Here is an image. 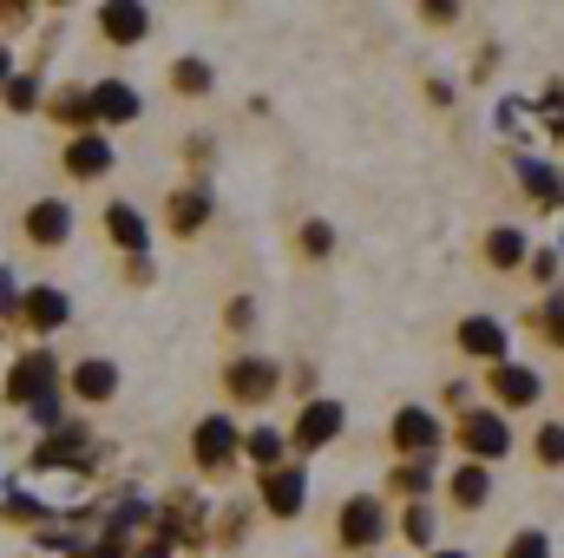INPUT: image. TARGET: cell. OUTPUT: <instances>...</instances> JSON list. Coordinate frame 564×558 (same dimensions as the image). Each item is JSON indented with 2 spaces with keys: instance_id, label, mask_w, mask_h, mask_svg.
<instances>
[{
  "instance_id": "23",
  "label": "cell",
  "mask_w": 564,
  "mask_h": 558,
  "mask_svg": "<svg viewBox=\"0 0 564 558\" xmlns=\"http://www.w3.org/2000/svg\"><path fill=\"white\" fill-rule=\"evenodd\" d=\"M446 500H453L459 513H486V506H492V466L459 460V466L446 473Z\"/></svg>"
},
{
  "instance_id": "1",
  "label": "cell",
  "mask_w": 564,
  "mask_h": 558,
  "mask_svg": "<svg viewBox=\"0 0 564 558\" xmlns=\"http://www.w3.org/2000/svg\"><path fill=\"white\" fill-rule=\"evenodd\" d=\"M388 533H394V513H388L381 493H348V500H341V513H335V546L348 558H375L388 546Z\"/></svg>"
},
{
  "instance_id": "18",
  "label": "cell",
  "mask_w": 564,
  "mask_h": 558,
  "mask_svg": "<svg viewBox=\"0 0 564 558\" xmlns=\"http://www.w3.org/2000/svg\"><path fill=\"white\" fill-rule=\"evenodd\" d=\"M20 230H26L33 250H59V244H73V204L66 197H40V204H26Z\"/></svg>"
},
{
  "instance_id": "26",
  "label": "cell",
  "mask_w": 564,
  "mask_h": 558,
  "mask_svg": "<svg viewBox=\"0 0 564 558\" xmlns=\"http://www.w3.org/2000/svg\"><path fill=\"white\" fill-rule=\"evenodd\" d=\"M46 112H53V126H66L73 139H79V132H99V126H93V86H53V93H46Z\"/></svg>"
},
{
  "instance_id": "31",
  "label": "cell",
  "mask_w": 564,
  "mask_h": 558,
  "mask_svg": "<svg viewBox=\"0 0 564 558\" xmlns=\"http://www.w3.org/2000/svg\"><path fill=\"white\" fill-rule=\"evenodd\" d=\"M532 126L552 144H564V79H545V93L532 99Z\"/></svg>"
},
{
  "instance_id": "21",
  "label": "cell",
  "mask_w": 564,
  "mask_h": 558,
  "mask_svg": "<svg viewBox=\"0 0 564 558\" xmlns=\"http://www.w3.org/2000/svg\"><path fill=\"white\" fill-rule=\"evenodd\" d=\"M433 486H440V460H394L388 480H381V500L421 506V500H433Z\"/></svg>"
},
{
  "instance_id": "29",
  "label": "cell",
  "mask_w": 564,
  "mask_h": 558,
  "mask_svg": "<svg viewBox=\"0 0 564 558\" xmlns=\"http://www.w3.org/2000/svg\"><path fill=\"white\" fill-rule=\"evenodd\" d=\"M401 539L414 546V552H440V513H433V500H421V506H401Z\"/></svg>"
},
{
  "instance_id": "37",
  "label": "cell",
  "mask_w": 564,
  "mask_h": 558,
  "mask_svg": "<svg viewBox=\"0 0 564 558\" xmlns=\"http://www.w3.org/2000/svg\"><path fill=\"white\" fill-rule=\"evenodd\" d=\"M499 558H552V533H545V526H519Z\"/></svg>"
},
{
  "instance_id": "19",
  "label": "cell",
  "mask_w": 564,
  "mask_h": 558,
  "mask_svg": "<svg viewBox=\"0 0 564 558\" xmlns=\"http://www.w3.org/2000/svg\"><path fill=\"white\" fill-rule=\"evenodd\" d=\"M144 112V99L132 93V79H93V126L112 132V126H132Z\"/></svg>"
},
{
  "instance_id": "12",
  "label": "cell",
  "mask_w": 564,
  "mask_h": 558,
  "mask_svg": "<svg viewBox=\"0 0 564 558\" xmlns=\"http://www.w3.org/2000/svg\"><path fill=\"white\" fill-rule=\"evenodd\" d=\"M453 348H459L466 362H486V368H499V362H512V329H506L499 315H459V329H453Z\"/></svg>"
},
{
  "instance_id": "6",
  "label": "cell",
  "mask_w": 564,
  "mask_h": 558,
  "mask_svg": "<svg viewBox=\"0 0 564 558\" xmlns=\"http://www.w3.org/2000/svg\"><path fill=\"white\" fill-rule=\"evenodd\" d=\"M224 395H230V401H243V408H270V401L282 395L276 355H257V348L230 355V362H224Z\"/></svg>"
},
{
  "instance_id": "49",
  "label": "cell",
  "mask_w": 564,
  "mask_h": 558,
  "mask_svg": "<svg viewBox=\"0 0 564 558\" xmlns=\"http://www.w3.org/2000/svg\"><path fill=\"white\" fill-rule=\"evenodd\" d=\"M440 401H446V408H459V415H466V408H473V388H466V382H446V395H440Z\"/></svg>"
},
{
  "instance_id": "4",
  "label": "cell",
  "mask_w": 564,
  "mask_h": 558,
  "mask_svg": "<svg viewBox=\"0 0 564 558\" xmlns=\"http://www.w3.org/2000/svg\"><path fill=\"white\" fill-rule=\"evenodd\" d=\"M151 533H164L171 546L210 552V506H204V493H191V486H171V493L158 500V519H151Z\"/></svg>"
},
{
  "instance_id": "3",
  "label": "cell",
  "mask_w": 564,
  "mask_h": 558,
  "mask_svg": "<svg viewBox=\"0 0 564 558\" xmlns=\"http://www.w3.org/2000/svg\"><path fill=\"white\" fill-rule=\"evenodd\" d=\"M453 447H459L466 460H479V466H499V460L512 453V420L499 415L492 401H473L466 415L453 420Z\"/></svg>"
},
{
  "instance_id": "42",
  "label": "cell",
  "mask_w": 564,
  "mask_h": 558,
  "mask_svg": "<svg viewBox=\"0 0 564 558\" xmlns=\"http://www.w3.org/2000/svg\"><path fill=\"white\" fill-rule=\"evenodd\" d=\"M79 558H132V539H119V533H99V539H86V552Z\"/></svg>"
},
{
  "instance_id": "16",
  "label": "cell",
  "mask_w": 564,
  "mask_h": 558,
  "mask_svg": "<svg viewBox=\"0 0 564 558\" xmlns=\"http://www.w3.org/2000/svg\"><path fill=\"white\" fill-rule=\"evenodd\" d=\"M112 164H119V151H112L106 132H79V139H66V151H59V171L73 184H99V178H112Z\"/></svg>"
},
{
  "instance_id": "13",
  "label": "cell",
  "mask_w": 564,
  "mask_h": 558,
  "mask_svg": "<svg viewBox=\"0 0 564 558\" xmlns=\"http://www.w3.org/2000/svg\"><path fill=\"white\" fill-rule=\"evenodd\" d=\"M210 217H217V191H210L204 178H191V184H177V191L164 197V230H171V237H197Z\"/></svg>"
},
{
  "instance_id": "39",
  "label": "cell",
  "mask_w": 564,
  "mask_h": 558,
  "mask_svg": "<svg viewBox=\"0 0 564 558\" xmlns=\"http://www.w3.org/2000/svg\"><path fill=\"white\" fill-rule=\"evenodd\" d=\"M525 270H532V282H545V289H558V270H564V257H558V250H545V244H532V264H525Z\"/></svg>"
},
{
  "instance_id": "14",
  "label": "cell",
  "mask_w": 564,
  "mask_h": 558,
  "mask_svg": "<svg viewBox=\"0 0 564 558\" xmlns=\"http://www.w3.org/2000/svg\"><path fill=\"white\" fill-rule=\"evenodd\" d=\"M119 388H126V375H119V362H106V355H86V362L66 368V395H73L79 408H106Z\"/></svg>"
},
{
  "instance_id": "51",
  "label": "cell",
  "mask_w": 564,
  "mask_h": 558,
  "mask_svg": "<svg viewBox=\"0 0 564 558\" xmlns=\"http://www.w3.org/2000/svg\"><path fill=\"white\" fill-rule=\"evenodd\" d=\"M426 558H473L466 546H440V552H426Z\"/></svg>"
},
{
  "instance_id": "10",
  "label": "cell",
  "mask_w": 564,
  "mask_h": 558,
  "mask_svg": "<svg viewBox=\"0 0 564 558\" xmlns=\"http://www.w3.org/2000/svg\"><path fill=\"white\" fill-rule=\"evenodd\" d=\"M302 506H308V460H289L276 473H257V513H270V519H302Z\"/></svg>"
},
{
  "instance_id": "22",
  "label": "cell",
  "mask_w": 564,
  "mask_h": 558,
  "mask_svg": "<svg viewBox=\"0 0 564 558\" xmlns=\"http://www.w3.org/2000/svg\"><path fill=\"white\" fill-rule=\"evenodd\" d=\"M144 33H151V7H139V0H106L99 7V40L106 46H139Z\"/></svg>"
},
{
  "instance_id": "48",
  "label": "cell",
  "mask_w": 564,
  "mask_h": 558,
  "mask_svg": "<svg viewBox=\"0 0 564 558\" xmlns=\"http://www.w3.org/2000/svg\"><path fill=\"white\" fill-rule=\"evenodd\" d=\"M426 99H433V106H440V112H446V106H453V99H459V93H453V79H426Z\"/></svg>"
},
{
  "instance_id": "41",
  "label": "cell",
  "mask_w": 564,
  "mask_h": 558,
  "mask_svg": "<svg viewBox=\"0 0 564 558\" xmlns=\"http://www.w3.org/2000/svg\"><path fill=\"white\" fill-rule=\"evenodd\" d=\"M224 329H230V335H250V329H257V302H250V296H230Z\"/></svg>"
},
{
  "instance_id": "46",
  "label": "cell",
  "mask_w": 564,
  "mask_h": 558,
  "mask_svg": "<svg viewBox=\"0 0 564 558\" xmlns=\"http://www.w3.org/2000/svg\"><path fill=\"white\" fill-rule=\"evenodd\" d=\"M132 558H177V546H171L164 533H151V539H139V546H132Z\"/></svg>"
},
{
  "instance_id": "30",
  "label": "cell",
  "mask_w": 564,
  "mask_h": 558,
  "mask_svg": "<svg viewBox=\"0 0 564 558\" xmlns=\"http://www.w3.org/2000/svg\"><path fill=\"white\" fill-rule=\"evenodd\" d=\"M151 519H158V500H144V493H126V500L106 513V526H99V533H119V539H132L139 526H151Z\"/></svg>"
},
{
  "instance_id": "38",
  "label": "cell",
  "mask_w": 564,
  "mask_h": 558,
  "mask_svg": "<svg viewBox=\"0 0 564 558\" xmlns=\"http://www.w3.org/2000/svg\"><path fill=\"white\" fill-rule=\"evenodd\" d=\"M66 401H73V395L59 388V395H46V401H40V408H26V415H33L40 433H59V427H73V420H66Z\"/></svg>"
},
{
  "instance_id": "32",
  "label": "cell",
  "mask_w": 564,
  "mask_h": 558,
  "mask_svg": "<svg viewBox=\"0 0 564 558\" xmlns=\"http://www.w3.org/2000/svg\"><path fill=\"white\" fill-rule=\"evenodd\" d=\"M295 257H302V264H322V257H335V224H328V217H308V224L295 230Z\"/></svg>"
},
{
  "instance_id": "47",
  "label": "cell",
  "mask_w": 564,
  "mask_h": 558,
  "mask_svg": "<svg viewBox=\"0 0 564 558\" xmlns=\"http://www.w3.org/2000/svg\"><path fill=\"white\" fill-rule=\"evenodd\" d=\"M210 151H217V144H210V132H191V144H184V158H191V164H197V171H204V164H210Z\"/></svg>"
},
{
  "instance_id": "24",
  "label": "cell",
  "mask_w": 564,
  "mask_h": 558,
  "mask_svg": "<svg viewBox=\"0 0 564 558\" xmlns=\"http://www.w3.org/2000/svg\"><path fill=\"white\" fill-rule=\"evenodd\" d=\"M243 460H250L257 473H276V466H289V460H295V453H289V427H276V420L243 427Z\"/></svg>"
},
{
  "instance_id": "5",
  "label": "cell",
  "mask_w": 564,
  "mask_h": 558,
  "mask_svg": "<svg viewBox=\"0 0 564 558\" xmlns=\"http://www.w3.org/2000/svg\"><path fill=\"white\" fill-rule=\"evenodd\" d=\"M388 447H394V460H440L446 420L433 415L426 401H408V408H394V420H388Z\"/></svg>"
},
{
  "instance_id": "9",
  "label": "cell",
  "mask_w": 564,
  "mask_h": 558,
  "mask_svg": "<svg viewBox=\"0 0 564 558\" xmlns=\"http://www.w3.org/2000/svg\"><path fill=\"white\" fill-rule=\"evenodd\" d=\"M341 427H348V408H341V401H328V395H315V401H302V415H295V427H289V453H295V460H308V453L335 447V440H341Z\"/></svg>"
},
{
  "instance_id": "43",
  "label": "cell",
  "mask_w": 564,
  "mask_h": 558,
  "mask_svg": "<svg viewBox=\"0 0 564 558\" xmlns=\"http://www.w3.org/2000/svg\"><path fill=\"white\" fill-rule=\"evenodd\" d=\"M26 20H33V0H0V33H7V40H13Z\"/></svg>"
},
{
  "instance_id": "25",
  "label": "cell",
  "mask_w": 564,
  "mask_h": 558,
  "mask_svg": "<svg viewBox=\"0 0 564 558\" xmlns=\"http://www.w3.org/2000/svg\"><path fill=\"white\" fill-rule=\"evenodd\" d=\"M106 237L119 257H151V224L139 204H106Z\"/></svg>"
},
{
  "instance_id": "27",
  "label": "cell",
  "mask_w": 564,
  "mask_h": 558,
  "mask_svg": "<svg viewBox=\"0 0 564 558\" xmlns=\"http://www.w3.org/2000/svg\"><path fill=\"white\" fill-rule=\"evenodd\" d=\"M525 329H532L552 355H564V282H558V289H545V296L525 309Z\"/></svg>"
},
{
  "instance_id": "45",
  "label": "cell",
  "mask_w": 564,
  "mask_h": 558,
  "mask_svg": "<svg viewBox=\"0 0 564 558\" xmlns=\"http://www.w3.org/2000/svg\"><path fill=\"white\" fill-rule=\"evenodd\" d=\"M492 73H499V46H479V53H473V86H486Z\"/></svg>"
},
{
  "instance_id": "2",
  "label": "cell",
  "mask_w": 564,
  "mask_h": 558,
  "mask_svg": "<svg viewBox=\"0 0 564 558\" xmlns=\"http://www.w3.org/2000/svg\"><path fill=\"white\" fill-rule=\"evenodd\" d=\"M46 395H59V355L53 348H20L0 375V401L7 408H40Z\"/></svg>"
},
{
  "instance_id": "28",
  "label": "cell",
  "mask_w": 564,
  "mask_h": 558,
  "mask_svg": "<svg viewBox=\"0 0 564 558\" xmlns=\"http://www.w3.org/2000/svg\"><path fill=\"white\" fill-rule=\"evenodd\" d=\"M164 79H171V93H177V99H210V93H217V66H210V60H197V53L171 60V73H164Z\"/></svg>"
},
{
  "instance_id": "7",
  "label": "cell",
  "mask_w": 564,
  "mask_h": 558,
  "mask_svg": "<svg viewBox=\"0 0 564 558\" xmlns=\"http://www.w3.org/2000/svg\"><path fill=\"white\" fill-rule=\"evenodd\" d=\"M99 453H106V440H93L86 427H59V433H40V447L26 453V466L33 473H93L99 466Z\"/></svg>"
},
{
  "instance_id": "34",
  "label": "cell",
  "mask_w": 564,
  "mask_h": 558,
  "mask_svg": "<svg viewBox=\"0 0 564 558\" xmlns=\"http://www.w3.org/2000/svg\"><path fill=\"white\" fill-rule=\"evenodd\" d=\"M46 519H53V513H46L33 493H0V526H33V533H40Z\"/></svg>"
},
{
  "instance_id": "35",
  "label": "cell",
  "mask_w": 564,
  "mask_h": 558,
  "mask_svg": "<svg viewBox=\"0 0 564 558\" xmlns=\"http://www.w3.org/2000/svg\"><path fill=\"white\" fill-rule=\"evenodd\" d=\"M0 106H7V112H40V106H46L40 73H13V79H7V93H0Z\"/></svg>"
},
{
  "instance_id": "44",
  "label": "cell",
  "mask_w": 564,
  "mask_h": 558,
  "mask_svg": "<svg viewBox=\"0 0 564 558\" xmlns=\"http://www.w3.org/2000/svg\"><path fill=\"white\" fill-rule=\"evenodd\" d=\"M126 282H132V289H151V282H158V264H151V257H126Z\"/></svg>"
},
{
  "instance_id": "11",
  "label": "cell",
  "mask_w": 564,
  "mask_h": 558,
  "mask_svg": "<svg viewBox=\"0 0 564 558\" xmlns=\"http://www.w3.org/2000/svg\"><path fill=\"white\" fill-rule=\"evenodd\" d=\"M486 401H492L499 415L539 408V401H545V375H539L532 362H499V368H486Z\"/></svg>"
},
{
  "instance_id": "15",
  "label": "cell",
  "mask_w": 564,
  "mask_h": 558,
  "mask_svg": "<svg viewBox=\"0 0 564 558\" xmlns=\"http://www.w3.org/2000/svg\"><path fill=\"white\" fill-rule=\"evenodd\" d=\"M512 178H519V197H525L532 211H564V171L552 158L519 151V158H512Z\"/></svg>"
},
{
  "instance_id": "36",
  "label": "cell",
  "mask_w": 564,
  "mask_h": 558,
  "mask_svg": "<svg viewBox=\"0 0 564 558\" xmlns=\"http://www.w3.org/2000/svg\"><path fill=\"white\" fill-rule=\"evenodd\" d=\"M250 513H257V506H224V513L210 519V546H243V533H250Z\"/></svg>"
},
{
  "instance_id": "17",
  "label": "cell",
  "mask_w": 564,
  "mask_h": 558,
  "mask_svg": "<svg viewBox=\"0 0 564 558\" xmlns=\"http://www.w3.org/2000/svg\"><path fill=\"white\" fill-rule=\"evenodd\" d=\"M73 322V296L59 289V282H33L26 296H20V329H33V335H59Z\"/></svg>"
},
{
  "instance_id": "20",
  "label": "cell",
  "mask_w": 564,
  "mask_h": 558,
  "mask_svg": "<svg viewBox=\"0 0 564 558\" xmlns=\"http://www.w3.org/2000/svg\"><path fill=\"white\" fill-rule=\"evenodd\" d=\"M479 257H486V270L512 277V270H525V264H532V237H525L519 224H492V230L479 237Z\"/></svg>"
},
{
  "instance_id": "33",
  "label": "cell",
  "mask_w": 564,
  "mask_h": 558,
  "mask_svg": "<svg viewBox=\"0 0 564 558\" xmlns=\"http://www.w3.org/2000/svg\"><path fill=\"white\" fill-rule=\"evenodd\" d=\"M532 460L545 473H564V420H539L532 427Z\"/></svg>"
},
{
  "instance_id": "52",
  "label": "cell",
  "mask_w": 564,
  "mask_h": 558,
  "mask_svg": "<svg viewBox=\"0 0 564 558\" xmlns=\"http://www.w3.org/2000/svg\"><path fill=\"white\" fill-rule=\"evenodd\" d=\"M558 257H564V237H558Z\"/></svg>"
},
{
  "instance_id": "50",
  "label": "cell",
  "mask_w": 564,
  "mask_h": 558,
  "mask_svg": "<svg viewBox=\"0 0 564 558\" xmlns=\"http://www.w3.org/2000/svg\"><path fill=\"white\" fill-rule=\"evenodd\" d=\"M7 79H13V53H7V40H0V93H7Z\"/></svg>"
},
{
  "instance_id": "40",
  "label": "cell",
  "mask_w": 564,
  "mask_h": 558,
  "mask_svg": "<svg viewBox=\"0 0 564 558\" xmlns=\"http://www.w3.org/2000/svg\"><path fill=\"white\" fill-rule=\"evenodd\" d=\"M466 7L459 0H421V26H459Z\"/></svg>"
},
{
  "instance_id": "8",
  "label": "cell",
  "mask_w": 564,
  "mask_h": 558,
  "mask_svg": "<svg viewBox=\"0 0 564 558\" xmlns=\"http://www.w3.org/2000/svg\"><path fill=\"white\" fill-rule=\"evenodd\" d=\"M191 460H197V473H230L237 460H243V427L230 415H204L197 427H191Z\"/></svg>"
}]
</instances>
